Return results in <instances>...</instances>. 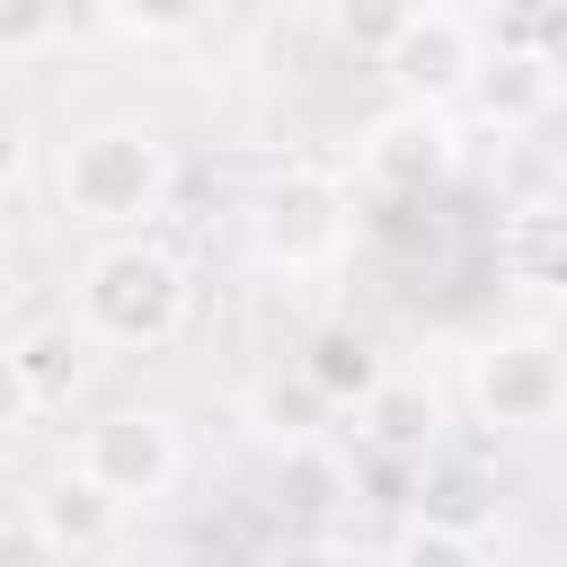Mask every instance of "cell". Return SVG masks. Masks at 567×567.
I'll return each instance as SVG.
<instances>
[{"mask_svg":"<svg viewBox=\"0 0 567 567\" xmlns=\"http://www.w3.org/2000/svg\"><path fill=\"white\" fill-rule=\"evenodd\" d=\"M275 496H284L292 514H337V505L354 496V470H346L319 434H301V443H275Z\"/></svg>","mask_w":567,"mask_h":567,"instance_id":"obj_16","label":"cell"},{"mask_svg":"<svg viewBox=\"0 0 567 567\" xmlns=\"http://www.w3.org/2000/svg\"><path fill=\"white\" fill-rule=\"evenodd\" d=\"M354 248V186L319 159H292L257 195V257L275 275H328Z\"/></svg>","mask_w":567,"mask_h":567,"instance_id":"obj_3","label":"cell"},{"mask_svg":"<svg viewBox=\"0 0 567 567\" xmlns=\"http://www.w3.org/2000/svg\"><path fill=\"white\" fill-rule=\"evenodd\" d=\"M328 416H337V399H328L301 363H292V372H266V381L248 390V425H257L266 443H301V434H319Z\"/></svg>","mask_w":567,"mask_h":567,"instance_id":"obj_15","label":"cell"},{"mask_svg":"<svg viewBox=\"0 0 567 567\" xmlns=\"http://www.w3.org/2000/svg\"><path fill=\"white\" fill-rule=\"evenodd\" d=\"M470 408H478V425H505V434L558 425L567 416V346L549 328H496L470 354Z\"/></svg>","mask_w":567,"mask_h":567,"instance_id":"obj_4","label":"cell"},{"mask_svg":"<svg viewBox=\"0 0 567 567\" xmlns=\"http://www.w3.org/2000/svg\"><path fill=\"white\" fill-rule=\"evenodd\" d=\"M505 275L523 292H567V204H523L505 221Z\"/></svg>","mask_w":567,"mask_h":567,"instance_id":"obj_13","label":"cell"},{"mask_svg":"<svg viewBox=\"0 0 567 567\" xmlns=\"http://www.w3.org/2000/svg\"><path fill=\"white\" fill-rule=\"evenodd\" d=\"M115 523H124V505H115L89 470H62L53 487H35V496L18 505L9 540H18V549H44V558H80V549H106Z\"/></svg>","mask_w":567,"mask_h":567,"instance_id":"obj_8","label":"cell"},{"mask_svg":"<svg viewBox=\"0 0 567 567\" xmlns=\"http://www.w3.org/2000/svg\"><path fill=\"white\" fill-rule=\"evenodd\" d=\"M71 470H89V478L133 514V505H159V496L177 487L186 434H177L168 408H106V416H89V425L71 434Z\"/></svg>","mask_w":567,"mask_h":567,"instance_id":"obj_5","label":"cell"},{"mask_svg":"<svg viewBox=\"0 0 567 567\" xmlns=\"http://www.w3.org/2000/svg\"><path fill=\"white\" fill-rule=\"evenodd\" d=\"M452 159H461V142H452L443 106H416V97H399L363 133V186L372 195H434L452 177Z\"/></svg>","mask_w":567,"mask_h":567,"instance_id":"obj_7","label":"cell"},{"mask_svg":"<svg viewBox=\"0 0 567 567\" xmlns=\"http://www.w3.org/2000/svg\"><path fill=\"white\" fill-rule=\"evenodd\" d=\"M221 9H239V18H248V9H266V0H221Z\"/></svg>","mask_w":567,"mask_h":567,"instance_id":"obj_20","label":"cell"},{"mask_svg":"<svg viewBox=\"0 0 567 567\" xmlns=\"http://www.w3.org/2000/svg\"><path fill=\"white\" fill-rule=\"evenodd\" d=\"M106 9V27L115 35H142V44H168V35H186L204 9H221V0H97Z\"/></svg>","mask_w":567,"mask_h":567,"instance_id":"obj_19","label":"cell"},{"mask_svg":"<svg viewBox=\"0 0 567 567\" xmlns=\"http://www.w3.org/2000/svg\"><path fill=\"white\" fill-rule=\"evenodd\" d=\"M354 416H363V443L390 452V461H425V452L443 443V399H434L425 381H399V372H390Z\"/></svg>","mask_w":567,"mask_h":567,"instance_id":"obj_11","label":"cell"},{"mask_svg":"<svg viewBox=\"0 0 567 567\" xmlns=\"http://www.w3.org/2000/svg\"><path fill=\"white\" fill-rule=\"evenodd\" d=\"M390 89L399 97H416V106H461V97H478V71H487V44H478V27L461 18V9H425L399 44H390Z\"/></svg>","mask_w":567,"mask_h":567,"instance_id":"obj_6","label":"cell"},{"mask_svg":"<svg viewBox=\"0 0 567 567\" xmlns=\"http://www.w3.org/2000/svg\"><path fill=\"white\" fill-rule=\"evenodd\" d=\"M62 27H71V0H0V53H9V62L53 53Z\"/></svg>","mask_w":567,"mask_h":567,"instance_id":"obj_18","label":"cell"},{"mask_svg":"<svg viewBox=\"0 0 567 567\" xmlns=\"http://www.w3.org/2000/svg\"><path fill=\"white\" fill-rule=\"evenodd\" d=\"M301 372L337 399V408H363L381 381H390V354H381V337L372 328H354V319H328L310 346H301Z\"/></svg>","mask_w":567,"mask_h":567,"instance_id":"obj_10","label":"cell"},{"mask_svg":"<svg viewBox=\"0 0 567 567\" xmlns=\"http://www.w3.org/2000/svg\"><path fill=\"white\" fill-rule=\"evenodd\" d=\"M44 186H53V213L97 230V239L106 230H151V213L177 186V151L151 124H80L44 151Z\"/></svg>","mask_w":567,"mask_h":567,"instance_id":"obj_1","label":"cell"},{"mask_svg":"<svg viewBox=\"0 0 567 567\" xmlns=\"http://www.w3.org/2000/svg\"><path fill=\"white\" fill-rule=\"evenodd\" d=\"M425 9H434V0H319L328 35H337L354 62H390V44H399Z\"/></svg>","mask_w":567,"mask_h":567,"instance_id":"obj_17","label":"cell"},{"mask_svg":"<svg viewBox=\"0 0 567 567\" xmlns=\"http://www.w3.org/2000/svg\"><path fill=\"white\" fill-rule=\"evenodd\" d=\"M478 106L496 115V124H532V115H549L558 106V62L549 53H496L487 71H478Z\"/></svg>","mask_w":567,"mask_h":567,"instance_id":"obj_14","label":"cell"},{"mask_svg":"<svg viewBox=\"0 0 567 567\" xmlns=\"http://www.w3.org/2000/svg\"><path fill=\"white\" fill-rule=\"evenodd\" d=\"M0 372H9V416H18V425L44 416L53 399H71V381H80V337H71V319L18 328L9 354H0Z\"/></svg>","mask_w":567,"mask_h":567,"instance_id":"obj_9","label":"cell"},{"mask_svg":"<svg viewBox=\"0 0 567 567\" xmlns=\"http://www.w3.org/2000/svg\"><path fill=\"white\" fill-rule=\"evenodd\" d=\"M390 558H399V567H478V558H496V523H487V514L416 505V514L390 532Z\"/></svg>","mask_w":567,"mask_h":567,"instance_id":"obj_12","label":"cell"},{"mask_svg":"<svg viewBox=\"0 0 567 567\" xmlns=\"http://www.w3.org/2000/svg\"><path fill=\"white\" fill-rule=\"evenodd\" d=\"M80 328L97 346H124V354H151L186 328L195 310V284H186V257L159 248L151 230H106L89 257H80Z\"/></svg>","mask_w":567,"mask_h":567,"instance_id":"obj_2","label":"cell"}]
</instances>
